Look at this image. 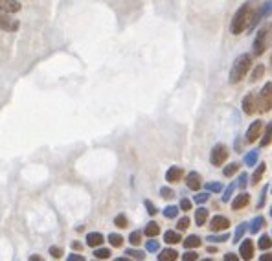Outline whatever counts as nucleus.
Wrapping results in <instances>:
<instances>
[{
  "mask_svg": "<svg viewBox=\"0 0 272 261\" xmlns=\"http://www.w3.org/2000/svg\"><path fill=\"white\" fill-rule=\"evenodd\" d=\"M256 11H257V2L256 0H249V2H245L241 8L235 11L234 19H232V22H230V31H232L234 35H239V33H243V31L250 30V28H252V24H254Z\"/></svg>",
  "mask_w": 272,
  "mask_h": 261,
  "instance_id": "nucleus-1",
  "label": "nucleus"
},
{
  "mask_svg": "<svg viewBox=\"0 0 272 261\" xmlns=\"http://www.w3.org/2000/svg\"><path fill=\"white\" fill-rule=\"evenodd\" d=\"M252 55L250 54H241L237 59L234 61L232 65V68H230V83L232 85H237L239 81H243V77L249 74L250 66H252Z\"/></svg>",
  "mask_w": 272,
  "mask_h": 261,
  "instance_id": "nucleus-2",
  "label": "nucleus"
},
{
  "mask_svg": "<svg viewBox=\"0 0 272 261\" xmlns=\"http://www.w3.org/2000/svg\"><path fill=\"white\" fill-rule=\"evenodd\" d=\"M271 41H272V22H269L261 30H257V35L254 39V54L263 55L265 50L271 44Z\"/></svg>",
  "mask_w": 272,
  "mask_h": 261,
  "instance_id": "nucleus-3",
  "label": "nucleus"
},
{
  "mask_svg": "<svg viewBox=\"0 0 272 261\" xmlns=\"http://www.w3.org/2000/svg\"><path fill=\"white\" fill-rule=\"evenodd\" d=\"M272 109V83H265L257 96V110L269 112Z\"/></svg>",
  "mask_w": 272,
  "mask_h": 261,
  "instance_id": "nucleus-4",
  "label": "nucleus"
},
{
  "mask_svg": "<svg viewBox=\"0 0 272 261\" xmlns=\"http://www.w3.org/2000/svg\"><path fill=\"white\" fill-rule=\"evenodd\" d=\"M228 154H230L228 147L225 144H217V146H213L212 153H210V162H212L213 166L219 168V166H223L228 160Z\"/></svg>",
  "mask_w": 272,
  "mask_h": 261,
  "instance_id": "nucleus-5",
  "label": "nucleus"
},
{
  "mask_svg": "<svg viewBox=\"0 0 272 261\" xmlns=\"http://www.w3.org/2000/svg\"><path fill=\"white\" fill-rule=\"evenodd\" d=\"M19 21L11 17V13H6V11H2L0 9V30L4 31H17L19 30Z\"/></svg>",
  "mask_w": 272,
  "mask_h": 261,
  "instance_id": "nucleus-6",
  "label": "nucleus"
},
{
  "mask_svg": "<svg viewBox=\"0 0 272 261\" xmlns=\"http://www.w3.org/2000/svg\"><path fill=\"white\" fill-rule=\"evenodd\" d=\"M241 107H243V112L245 114H256V110H257V98L254 96V92H249L245 98H243L241 101Z\"/></svg>",
  "mask_w": 272,
  "mask_h": 261,
  "instance_id": "nucleus-7",
  "label": "nucleus"
},
{
  "mask_svg": "<svg viewBox=\"0 0 272 261\" xmlns=\"http://www.w3.org/2000/svg\"><path fill=\"white\" fill-rule=\"evenodd\" d=\"M261 134H263V122L261 120H256V122L250 123L249 130H247V142H256L257 138H261Z\"/></svg>",
  "mask_w": 272,
  "mask_h": 261,
  "instance_id": "nucleus-8",
  "label": "nucleus"
},
{
  "mask_svg": "<svg viewBox=\"0 0 272 261\" xmlns=\"http://www.w3.org/2000/svg\"><path fill=\"white\" fill-rule=\"evenodd\" d=\"M228 226H230V221L227 217H223V215H213L210 219V228L213 232H225L228 230Z\"/></svg>",
  "mask_w": 272,
  "mask_h": 261,
  "instance_id": "nucleus-9",
  "label": "nucleus"
},
{
  "mask_svg": "<svg viewBox=\"0 0 272 261\" xmlns=\"http://www.w3.org/2000/svg\"><path fill=\"white\" fill-rule=\"evenodd\" d=\"M239 256H241V260L254 258V241L252 239H243V243L239 245Z\"/></svg>",
  "mask_w": 272,
  "mask_h": 261,
  "instance_id": "nucleus-10",
  "label": "nucleus"
},
{
  "mask_svg": "<svg viewBox=\"0 0 272 261\" xmlns=\"http://www.w3.org/2000/svg\"><path fill=\"white\" fill-rule=\"evenodd\" d=\"M186 186H188L191 192H199L201 186H203V178H201V175H199L197 171L188 173V175H186Z\"/></svg>",
  "mask_w": 272,
  "mask_h": 261,
  "instance_id": "nucleus-11",
  "label": "nucleus"
},
{
  "mask_svg": "<svg viewBox=\"0 0 272 261\" xmlns=\"http://www.w3.org/2000/svg\"><path fill=\"white\" fill-rule=\"evenodd\" d=\"M250 202V195L247 192L239 193L237 197H234L232 200V210H243V208H247Z\"/></svg>",
  "mask_w": 272,
  "mask_h": 261,
  "instance_id": "nucleus-12",
  "label": "nucleus"
},
{
  "mask_svg": "<svg viewBox=\"0 0 272 261\" xmlns=\"http://www.w3.org/2000/svg\"><path fill=\"white\" fill-rule=\"evenodd\" d=\"M184 177V169L179 168V166H173L166 171V180L167 182H179L181 178Z\"/></svg>",
  "mask_w": 272,
  "mask_h": 261,
  "instance_id": "nucleus-13",
  "label": "nucleus"
},
{
  "mask_svg": "<svg viewBox=\"0 0 272 261\" xmlns=\"http://www.w3.org/2000/svg\"><path fill=\"white\" fill-rule=\"evenodd\" d=\"M21 8L23 6L17 0H0V9L6 13H17V11H21Z\"/></svg>",
  "mask_w": 272,
  "mask_h": 261,
  "instance_id": "nucleus-14",
  "label": "nucleus"
},
{
  "mask_svg": "<svg viewBox=\"0 0 272 261\" xmlns=\"http://www.w3.org/2000/svg\"><path fill=\"white\" fill-rule=\"evenodd\" d=\"M87 245L92 246V248H98L99 245H103V236L99 232H91L87 234Z\"/></svg>",
  "mask_w": 272,
  "mask_h": 261,
  "instance_id": "nucleus-15",
  "label": "nucleus"
},
{
  "mask_svg": "<svg viewBox=\"0 0 272 261\" xmlns=\"http://www.w3.org/2000/svg\"><path fill=\"white\" fill-rule=\"evenodd\" d=\"M265 171H267V164H265V162H261V164H259V166H257V169H256V171H254V173H252V177H250V182H249V184H250V186H256L257 182H259V180H261V178H263Z\"/></svg>",
  "mask_w": 272,
  "mask_h": 261,
  "instance_id": "nucleus-16",
  "label": "nucleus"
},
{
  "mask_svg": "<svg viewBox=\"0 0 272 261\" xmlns=\"http://www.w3.org/2000/svg\"><path fill=\"white\" fill-rule=\"evenodd\" d=\"M164 241H166L167 245H177V243H181L182 238H181V232L179 230H167L164 234Z\"/></svg>",
  "mask_w": 272,
  "mask_h": 261,
  "instance_id": "nucleus-17",
  "label": "nucleus"
},
{
  "mask_svg": "<svg viewBox=\"0 0 272 261\" xmlns=\"http://www.w3.org/2000/svg\"><path fill=\"white\" fill-rule=\"evenodd\" d=\"M271 144H272V122L267 125V129L263 130L261 140H259V146H261V147H269Z\"/></svg>",
  "mask_w": 272,
  "mask_h": 261,
  "instance_id": "nucleus-18",
  "label": "nucleus"
},
{
  "mask_svg": "<svg viewBox=\"0 0 272 261\" xmlns=\"http://www.w3.org/2000/svg\"><path fill=\"white\" fill-rule=\"evenodd\" d=\"M177 258H179V254H177V250H173V248H164V250L159 254V261H175Z\"/></svg>",
  "mask_w": 272,
  "mask_h": 261,
  "instance_id": "nucleus-19",
  "label": "nucleus"
},
{
  "mask_svg": "<svg viewBox=\"0 0 272 261\" xmlns=\"http://www.w3.org/2000/svg\"><path fill=\"white\" fill-rule=\"evenodd\" d=\"M144 234L147 236V238H157V236L160 234V224H159V223H155V221H151V223H147V224H145Z\"/></svg>",
  "mask_w": 272,
  "mask_h": 261,
  "instance_id": "nucleus-20",
  "label": "nucleus"
},
{
  "mask_svg": "<svg viewBox=\"0 0 272 261\" xmlns=\"http://www.w3.org/2000/svg\"><path fill=\"white\" fill-rule=\"evenodd\" d=\"M247 230H249V223H241V224H239V226L235 228L234 241H232V243H234V245H239V243L243 241V236H245V232H247Z\"/></svg>",
  "mask_w": 272,
  "mask_h": 261,
  "instance_id": "nucleus-21",
  "label": "nucleus"
},
{
  "mask_svg": "<svg viewBox=\"0 0 272 261\" xmlns=\"http://www.w3.org/2000/svg\"><path fill=\"white\" fill-rule=\"evenodd\" d=\"M249 226H250L249 230L252 232V234H257V230H261V228L265 226V217L263 215H257V217H254V219H252V223H250Z\"/></svg>",
  "mask_w": 272,
  "mask_h": 261,
  "instance_id": "nucleus-22",
  "label": "nucleus"
},
{
  "mask_svg": "<svg viewBox=\"0 0 272 261\" xmlns=\"http://www.w3.org/2000/svg\"><path fill=\"white\" fill-rule=\"evenodd\" d=\"M182 243H184V248H199L201 243H203V239L199 238V236H188Z\"/></svg>",
  "mask_w": 272,
  "mask_h": 261,
  "instance_id": "nucleus-23",
  "label": "nucleus"
},
{
  "mask_svg": "<svg viewBox=\"0 0 272 261\" xmlns=\"http://www.w3.org/2000/svg\"><path fill=\"white\" fill-rule=\"evenodd\" d=\"M206 221H208V210L201 206L195 212V223L197 226H203V224H206Z\"/></svg>",
  "mask_w": 272,
  "mask_h": 261,
  "instance_id": "nucleus-24",
  "label": "nucleus"
},
{
  "mask_svg": "<svg viewBox=\"0 0 272 261\" xmlns=\"http://www.w3.org/2000/svg\"><path fill=\"white\" fill-rule=\"evenodd\" d=\"M228 239H230V236H228L227 232H223V234L213 232L212 236H208V238H206V241H212V243H225V241H228Z\"/></svg>",
  "mask_w": 272,
  "mask_h": 261,
  "instance_id": "nucleus-25",
  "label": "nucleus"
},
{
  "mask_svg": "<svg viewBox=\"0 0 272 261\" xmlns=\"http://www.w3.org/2000/svg\"><path fill=\"white\" fill-rule=\"evenodd\" d=\"M271 246H272V238H271V236L263 234L261 238L257 239V248H261V250H269Z\"/></svg>",
  "mask_w": 272,
  "mask_h": 261,
  "instance_id": "nucleus-26",
  "label": "nucleus"
},
{
  "mask_svg": "<svg viewBox=\"0 0 272 261\" xmlns=\"http://www.w3.org/2000/svg\"><path fill=\"white\" fill-rule=\"evenodd\" d=\"M265 76V66L263 65H257L256 68H254V72H252V76H250V81L254 83V81H259V79H263Z\"/></svg>",
  "mask_w": 272,
  "mask_h": 261,
  "instance_id": "nucleus-27",
  "label": "nucleus"
},
{
  "mask_svg": "<svg viewBox=\"0 0 272 261\" xmlns=\"http://www.w3.org/2000/svg\"><path fill=\"white\" fill-rule=\"evenodd\" d=\"M142 236H144V234H142L140 230H133L131 232V236H129V243H131L133 246H138L140 243H142Z\"/></svg>",
  "mask_w": 272,
  "mask_h": 261,
  "instance_id": "nucleus-28",
  "label": "nucleus"
},
{
  "mask_svg": "<svg viewBox=\"0 0 272 261\" xmlns=\"http://www.w3.org/2000/svg\"><path fill=\"white\" fill-rule=\"evenodd\" d=\"M237 171H239V164L232 162V164H228L227 168L223 169V175H225V177H234Z\"/></svg>",
  "mask_w": 272,
  "mask_h": 261,
  "instance_id": "nucleus-29",
  "label": "nucleus"
},
{
  "mask_svg": "<svg viewBox=\"0 0 272 261\" xmlns=\"http://www.w3.org/2000/svg\"><path fill=\"white\" fill-rule=\"evenodd\" d=\"M109 243L114 246V248H120L121 245H123V238H121L120 234H109Z\"/></svg>",
  "mask_w": 272,
  "mask_h": 261,
  "instance_id": "nucleus-30",
  "label": "nucleus"
},
{
  "mask_svg": "<svg viewBox=\"0 0 272 261\" xmlns=\"http://www.w3.org/2000/svg\"><path fill=\"white\" fill-rule=\"evenodd\" d=\"M257 156H259V153H257L256 149H254V151H250V153L245 156V164H247V166H250V168H252V166H256V164H257Z\"/></svg>",
  "mask_w": 272,
  "mask_h": 261,
  "instance_id": "nucleus-31",
  "label": "nucleus"
},
{
  "mask_svg": "<svg viewBox=\"0 0 272 261\" xmlns=\"http://www.w3.org/2000/svg\"><path fill=\"white\" fill-rule=\"evenodd\" d=\"M179 210H181L179 206H166L164 208V217L166 219H175L179 215Z\"/></svg>",
  "mask_w": 272,
  "mask_h": 261,
  "instance_id": "nucleus-32",
  "label": "nucleus"
},
{
  "mask_svg": "<svg viewBox=\"0 0 272 261\" xmlns=\"http://www.w3.org/2000/svg\"><path fill=\"white\" fill-rule=\"evenodd\" d=\"M94 256H96V260H109L111 258V250L109 248H96Z\"/></svg>",
  "mask_w": 272,
  "mask_h": 261,
  "instance_id": "nucleus-33",
  "label": "nucleus"
},
{
  "mask_svg": "<svg viewBox=\"0 0 272 261\" xmlns=\"http://www.w3.org/2000/svg\"><path fill=\"white\" fill-rule=\"evenodd\" d=\"M235 188H237V182H232V184H230L227 190H225V193H223V200H225V202H228V200L232 199V195H234Z\"/></svg>",
  "mask_w": 272,
  "mask_h": 261,
  "instance_id": "nucleus-34",
  "label": "nucleus"
},
{
  "mask_svg": "<svg viewBox=\"0 0 272 261\" xmlns=\"http://www.w3.org/2000/svg\"><path fill=\"white\" fill-rule=\"evenodd\" d=\"M189 223H191V221H189V217H186V215H184V217H181V219H179V223H177V230H179V232L188 230Z\"/></svg>",
  "mask_w": 272,
  "mask_h": 261,
  "instance_id": "nucleus-35",
  "label": "nucleus"
},
{
  "mask_svg": "<svg viewBox=\"0 0 272 261\" xmlns=\"http://www.w3.org/2000/svg\"><path fill=\"white\" fill-rule=\"evenodd\" d=\"M125 256L133 258V260H144L145 258V254L142 252V250H135V248H129V250H125Z\"/></svg>",
  "mask_w": 272,
  "mask_h": 261,
  "instance_id": "nucleus-36",
  "label": "nucleus"
},
{
  "mask_svg": "<svg viewBox=\"0 0 272 261\" xmlns=\"http://www.w3.org/2000/svg\"><path fill=\"white\" fill-rule=\"evenodd\" d=\"M114 224H116V226H118V228H127V217H125V215L123 214H120V215H116V217H114Z\"/></svg>",
  "mask_w": 272,
  "mask_h": 261,
  "instance_id": "nucleus-37",
  "label": "nucleus"
},
{
  "mask_svg": "<svg viewBox=\"0 0 272 261\" xmlns=\"http://www.w3.org/2000/svg\"><path fill=\"white\" fill-rule=\"evenodd\" d=\"M247 186H249V175L243 171L241 175L237 177V188H239V190H245Z\"/></svg>",
  "mask_w": 272,
  "mask_h": 261,
  "instance_id": "nucleus-38",
  "label": "nucleus"
},
{
  "mask_svg": "<svg viewBox=\"0 0 272 261\" xmlns=\"http://www.w3.org/2000/svg\"><path fill=\"white\" fill-rule=\"evenodd\" d=\"M145 248H147V252H159V250H160V243H159V241H155V239L151 238V241H147V243H145Z\"/></svg>",
  "mask_w": 272,
  "mask_h": 261,
  "instance_id": "nucleus-39",
  "label": "nucleus"
},
{
  "mask_svg": "<svg viewBox=\"0 0 272 261\" xmlns=\"http://www.w3.org/2000/svg\"><path fill=\"white\" fill-rule=\"evenodd\" d=\"M160 197H162V199H173V197H175V192L171 190V188H167V186H164V188H160Z\"/></svg>",
  "mask_w": 272,
  "mask_h": 261,
  "instance_id": "nucleus-40",
  "label": "nucleus"
},
{
  "mask_svg": "<svg viewBox=\"0 0 272 261\" xmlns=\"http://www.w3.org/2000/svg\"><path fill=\"white\" fill-rule=\"evenodd\" d=\"M206 190H208V192H213V193H219V192H223V186H221V182H215V180H213V182H208V184H206Z\"/></svg>",
  "mask_w": 272,
  "mask_h": 261,
  "instance_id": "nucleus-41",
  "label": "nucleus"
},
{
  "mask_svg": "<svg viewBox=\"0 0 272 261\" xmlns=\"http://www.w3.org/2000/svg\"><path fill=\"white\" fill-rule=\"evenodd\" d=\"M182 260H184V261H197V260H199V254L193 252V248H188V252H184Z\"/></svg>",
  "mask_w": 272,
  "mask_h": 261,
  "instance_id": "nucleus-42",
  "label": "nucleus"
},
{
  "mask_svg": "<svg viewBox=\"0 0 272 261\" xmlns=\"http://www.w3.org/2000/svg\"><path fill=\"white\" fill-rule=\"evenodd\" d=\"M208 199H210V193H197L195 197H193L197 204H204V202H208Z\"/></svg>",
  "mask_w": 272,
  "mask_h": 261,
  "instance_id": "nucleus-43",
  "label": "nucleus"
},
{
  "mask_svg": "<svg viewBox=\"0 0 272 261\" xmlns=\"http://www.w3.org/2000/svg\"><path fill=\"white\" fill-rule=\"evenodd\" d=\"M144 206H145V210H147V214H149V215H157V214H159V210H157V206L153 204L151 200H144Z\"/></svg>",
  "mask_w": 272,
  "mask_h": 261,
  "instance_id": "nucleus-44",
  "label": "nucleus"
},
{
  "mask_svg": "<svg viewBox=\"0 0 272 261\" xmlns=\"http://www.w3.org/2000/svg\"><path fill=\"white\" fill-rule=\"evenodd\" d=\"M50 256L55 258V260L63 258V248H61V246H52V248H50Z\"/></svg>",
  "mask_w": 272,
  "mask_h": 261,
  "instance_id": "nucleus-45",
  "label": "nucleus"
},
{
  "mask_svg": "<svg viewBox=\"0 0 272 261\" xmlns=\"http://www.w3.org/2000/svg\"><path fill=\"white\" fill-rule=\"evenodd\" d=\"M179 208H181V210H184V212H189V210H191V200H189V199H182L181 204H179Z\"/></svg>",
  "mask_w": 272,
  "mask_h": 261,
  "instance_id": "nucleus-46",
  "label": "nucleus"
},
{
  "mask_svg": "<svg viewBox=\"0 0 272 261\" xmlns=\"http://www.w3.org/2000/svg\"><path fill=\"white\" fill-rule=\"evenodd\" d=\"M267 192H269V188L265 186L263 192H261V197H259V200H257V208H263L265 206V199H267Z\"/></svg>",
  "mask_w": 272,
  "mask_h": 261,
  "instance_id": "nucleus-47",
  "label": "nucleus"
},
{
  "mask_svg": "<svg viewBox=\"0 0 272 261\" xmlns=\"http://www.w3.org/2000/svg\"><path fill=\"white\" fill-rule=\"evenodd\" d=\"M68 261H85V258L81 254H70V256H68Z\"/></svg>",
  "mask_w": 272,
  "mask_h": 261,
  "instance_id": "nucleus-48",
  "label": "nucleus"
},
{
  "mask_svg": "<svg viewBox=\"0 0 272 261\" xmlns=\"http://www.w3.org/2000/svg\"><path fill=\"white\" fill-rule=\"evenodd\" d=\"M241 260V256H235V254H227L225 256V261H239Z\"/></svg>",
  "mask_w": 272,
  "mask_h": 261,
  "instance_id": "nucleus-49",
  "label": "nucleus"
},
{
  "mask_svg": "<svg viewBox=\"0 0 272 261\" xmlns=\"http://www.w3.org/2000/svg\"><path fill=\"white\" fill-rule=\"evenodd\" d=\"M259 260H261V261H272V254L265 252L263 256H259Z\"/></svg>",
  "mask_w": 272,
  "mask_h": 261,
  "instance_id": "nucleus-50",
  "label": "nucleus"
},
{
  "mask_svg": "<svg viewBox=\"0 0 272 261\" xmlns=\"http://www.w3.org/2000/svg\"><path fill=\"white\" fill-rule=\"evenodd\" d=\"M81 248H83V245H81V243H77V241H74V243H72V250H81Z\"/></svg>",
  "mask_w": 272,
  "mask_h": 261,
  "instance_id": "nucleus-51",
  "label": "nucleus"
},
{
  "mask_svg": "<svg viewBox=\"0 0 272 261\" xmlns=\"http://www.w3.org/2000/svg\"><path fill=\"white\" fill-rule=\"evenodd\" d=\"M206 250H208V254H215V252H217V246H215V245H210L208 248H206Z\"/></svg>",
  "mask_w": 272,
  "mask_h": 261,
  "instance_id": "nucleus-52",
  "label": "nucleus"
},
{
  "mask_svg": "<svg viewBox=\"0 0 272 261\" xmlns=\"http://www.w3.org/2000/svg\"><path fill=\"white\" fill-rule=\"evenodd\" d=\"M30 260H33V261H41V256H37V254H33V256H30Z\"/></svg>",
  "mask_w": 272,
  "mask_h": 261,
  "instance_id": "nucleus-53",
  "label": "nucleus"
},
{
  "mask_svg": "<svg viewBox=\"0 0 272 261\" xmlns=\"http://www.w3.org/2000/svg\"><path fill=\"white\" fill-rule=\"evenodd\" d=\"M271 215H272V206H271Z\"/></svg>",
  "mask_w": 272,
  "mask_h": 261,
  "instance_id": "nucleus-54",
  "label": "nucleus"
},
{
  "mask_svg": "<svg viewBox=\"0 0 272 261\" xmlns=\"http://www.w3.org/2000/svg\"><path fill=\"white\" fill-rule=\"evenodd\" d=\"M271 63H272V55H271Z\"/></svg>",
  "mask_w": 272,
  "mask_h": 261,
  "instance_id": "nucleus-55",
  "label": "nucleus"
}]
</instances>
